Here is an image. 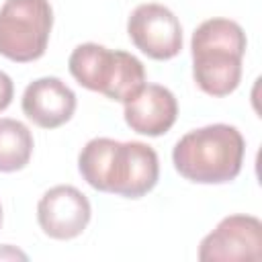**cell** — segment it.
<instances>
[{
  "label": "cell",
  "instance_id": "cell-1",
  "mask_svg": "<svg viewBox=\"0 0 262 262\" xmlns=\"http://www.w3.org/2000/svg\"><path fill=\"white\" fill-rule=\"evenodd\" d=\"M78 170L100 192L139 199L158 184L160 162L156 149L147 143L94 137L82 147Z\"/></svg>",
  "mask_w": 262,
  "mask_h": 262
},
{
  "label": "cell",
  "instance_id": "cell-2",
  "mask_svg": "<svg viewBox=\"0 0 262 262\" xmlns=\"http://www.w3.org/2000/svg\"><path fill=\"white\" fill-rule=\"evenodd\" d=\"M246 33L229 18H209L196 27L190 39L192 76L209 96L231 94L242 80Z\"/></svg>",
  "mask_w": 262,
  "mask_h": 262
},
{
  "label": "cell",
  "instance_id": "cell-3",
  "mask_svg": "<svg viewBox=\"0 0 262 262\" xmlns=\"http://www.w3.org/2000/svg\"><path fill=\"white\" fill-rule=\"evenodd\" d=\"M246 141L233 125L215 123L192 129L178 139L172 151L176 172L199 184H223L237 178Z\"/></svg>",
  "mask_w": 262,
  "mask_h": 262
},
{
  "label": "cell",
  "instance_id": "cell-4",
  "mask_svg": "<svg viewBox=\"0 0 262 262\" xmlns=\"http://www.w3.org/2000/svg\"><path fill=\"white\" fill-rule=\"evenodd\" d=\"M68 68L80 86L119 102L133 98L145 84L143 63L135 55L98 43L78 45L68 59Z\"/></svg>",
  "mask_w": 262,
  "mask_h": 262
},
{
  "label": "cell",
  "instance_id": "cell-5",
  "mask_svg": "<svg viewBox=\"0 0 262 262\" xmlns=\"http://www.w3.org/2000/svg\"><path fill=\"white\" fill-rule=\"evenodd\" d=\"M51 27L49 0H6L0 8V55L16 63L43 57Z\"/></svg>",
  "mask_w": 262,
  "mask_h": 262
},
{
  "label": "cell",
  "instance_id": "cell-6",
  "mask_svg": "<svg viewBox=\"0 0 262 262\" xmlns=\"http://www.w3.org/2000/svg\"><path fill=\"white\" fill-rule=\"evenodd\" d=\"M262 258V223L254 215H229L199 246L201 262H258Z\"/></svg>",
  "mask_w": 262,
  "mask_h": 262
},
{
  "label": "cell",
  "instance_id": "cell-7",
  "mask_svg": "<svg viewBox=\"0 0 262 262\" xmlns=\"http://www.w3.org/2000/svg\"><path fill=\"white\" fill-rule=\"evenodd\" d=\"M127 33L141 53L158 61L172 59L182 49L180 20L164 4H139L127 20Z\"/></svg>",
  "mask_w": 262,
  "mask_h": 262
},
{
  "label": "cell",
  "instance_id": "cell-8",
  "mask_svg": "<svg viewBox=\"0 0 262 262\" xmlns=\"http://www.w3.org/2000/svg\"><path fill=\"white\" fill-rule=\"evenodd\" d=\"M88 196L70 184L49 188L37 205V221L45 235L53 239H74L90 223Z\"/></svg>",
  "mask_w": 262,
  "mask_h": 262
},
{
  "label": "cell",
  "instance_id": "cell-9",
  "mask_svg": "<svg viewBox=\"0 0 262 262\" xmlns=\"http://www.w3.org/2000/svg\"><path fill=\"white\" fill-rule=\"evenodd\" d=\"M74 111L76 94L59 78H37L23 92V113L41 129H55L68 123Z\"/></svg>",
  "mask_w": 262,
  "mask_h": 262
},
{
  "label": "cell",
  "instance_id": "cell-10",
  "mask_svg": "<svg viewBox=\"0 0 262 262\" xmlns=\"http://www.w3.org/2000/svg\"><path fill=\"white\" fill-rule=\"evenodd\" d=\"M125 104V123L131 131L158 137L170 131L178 117L176 96L160 84H143V88Z\"/></svg>",
  "mask_w": 262,
  "mask_h": 262
},
{
  "label": "cell",
  "instance_id": "cell-11",
  "mask_svg": "<svg viewBox=\"0 0 262 262\" xmlns=\"http://www.w3.org/2000/svg\"><path fill=\"white\" fill-rule=\"evenodd\" d=\"M33 154V133L16 119H0V172L23 170Z\"/></svg>",
  "mask_w": 262,
  "mask_h": 262
},
{
  "label": "cell",
  "instance_id": "cell-12",
  "mask_svg": "<svg viewBox=\"0 0 262 262\" xmlns=\"http://www.w3.org/2000/svg\"><path fill=\"white\" fill-rule=\"evenodd\" d=\"M12 96H14V84L10 76L0 70V113L8 108V104L12 102Z\"/></svg>",
  "mask_w": 262,
  "mask_h": 262
},
{
  "label": "cell",
  "instance_id": "cell-13",
  "mask_svg": "<svg viewBox=\"0 0 262 262\" xmlns=\"http://www.w3.org/2000/svg\"><path fill=\"white\" fill-rule=\"evenodd\" d=\"M0 225H2V205H0Z\"/></svg>",
  "mask_w": 262,
  "mask_h": 262
}]
</instances>
